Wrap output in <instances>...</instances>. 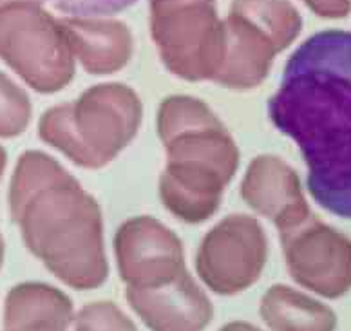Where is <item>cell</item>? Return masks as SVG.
Returning <instances> with one entry per match:
<instances>
[{"mask_svg": "<svg viewBox=\"0 0 351 331\" xmlns=\"http://www.w3.org/2000/svg\"><path fill=\"white\" fill-rule=\"evenodd\" d=\"M47 2L66 15L87 19V16L116 15L131 8L138 0H47Z\"/></svg>", "mask_w": 351, "mask_h": 331, "instance_id": "cell-5", "label": "cell"}, {"mask_svg": "<svg viewBox=\"0 0 351 331\" xmlns=\"http://www.w3.org/2000/svg\"><path fill=\"white\" fill-rule=\"evenodd\" d=\"M268 114L301 149L313 199L351 219V31H321L297 47Z\"/></svg>", "mask_w": 351, "mask_h": 331, "instance_id": "cell-1", "label": "cell"}, {"mask_svg": "<svg viewBox=\"0 0 351 331\" xmlns=\"http://www.w3.org/2000/svg\"><path fill=\"white\" fill-rule=\"evenodd\" d=\"M2 257H4V241H2V236H0V262H2Z\"/></svg>", "mask_w": 351, "mask_h": 331, "instance_id": "cell-7", "label": "cell"}, {"mask_svg": "<svg viewBox=\"0 0 351 331\" xmlns=\"http://www.w3.org/2000/svg\"><path fill=\"white\" fill-rule=\"evenodd\" d=\"M8 2H11V0H0V8H5V4Z\"/></svg>", "mask_w": 351, "mask_h": 331, "instance_id": "cell-8", "label": "cell"}, {"mask_svg": "<svg viewBox=\"0 0 351 331\" xmlns=\"http://www.w3.org/2000/svg\"><path fill=\"white\" fill-rule=\"evenodd\" d=\"M29 114V100L24 90L0 73V138H13L24 132Z\"/></svg>", "mask_w": 351, "mask_h": 331, "instance_id": "cell-4", "label": "cell"}, {"mask_svg": "<svg viewBox=\"0 0 351 331\" xmlns=\"http://www.w3.org/2000/svg\"><path fill=\"white\" fill-rule=\"evenodd\" d=\"M299 281L326 297H339L351 288V243L335 230L319 226L302 252Z\"/></svg>", "mask_w": 351, "mask_h": 331, "instance_id": "cell-3", "label": "cell"}, {"mask_svg": "<svg viewBox=\"0 0 351 331\" xmlns=\"http://www.w3.org/2000/svg\"><path fill=\"white\" fill-rule=\"evenodd\" d=\"M0 56L38 90L66 84L62 49L49 19L33 8H0Z\"/></svg>", "mask_w": 351, "mask_h": 331, "instance_id": "cell-2", "label": "cell"}, {"mask_svg": "<svg viewBox=\"0 0 351 331\" xmlns=\"http://www.w3.org/2000/svg\"><path fill=\"white\" fill-rule=\"evenodd\" d=\"M4 167H5V152L4 149L0 147V177H2V172H4Z\"/></svg>", "mask_w": 351, "mask_h": 331, "instance_id": "cell-6", "label": "cell"}]
</instances>
